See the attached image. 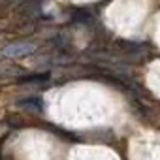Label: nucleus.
<instances>
[{
	"label": "nucleus",
	"instance_id": "nucleus-1",
	"mask_svg": "<svg viewBox=\"0 0 160 160\" xmlns=\"http://www.w3.org/2000/svg\"><path fill=\"white\" fill-rule=\"evenodd\" d=\"M36 51V45L30 42H17V43H10L2 49V55L8 58H23L28 57Z\"/></svg>",
	"mask_w": 160,
	"mask_h": 160
},
{
	"label": "nucleus",
	"instance_id": "nucleus-2",
	"mask_svg": "<svg viewBox=\"0 0 160 160\" xmlns=\"http://www.w3.org/2000/svg\"><path fill=\"white\" fill-rule=\"evenodd\" d=\"M19 106H21V108H25V109H30V111H42V109H43V102H42L38 96L25 98V100H21V102H19Z\"/></svg>",
	"mask_w": 160,
	"mask_h": 160
},
{
	"label": "nucleus",
	"instance_id": "nucleus-3",
	"mask_svg": "<svg viewBox=\"0 0 160 160\" xmlns=\"http://www.w3.org/2000/svg\"><path fill=\"white\" fill-rule=\"evenodd\" d=\"M47 79H49V73H32V75H21L17 81L23 85H28V83H45Z\"/></svg>",
	"mask_w": 160,
	"mask_h": 160
},
{
	"label": "nucleus",
	"instance_id": "nucleus-4",
	"mask_svg": "<svg viewBox=\"0 0 160 160\" xmlns=\"http://www.w3.org/2000/svg\"><path fill=\"white\" fill-rule=\"evenodd\" d=\"M73 21L75 23H91L92 13L87 12V10H77V12H73Z\"/></svg>",
	"mask_w": 160,
	"mask_h": 160
}]
</instances>
